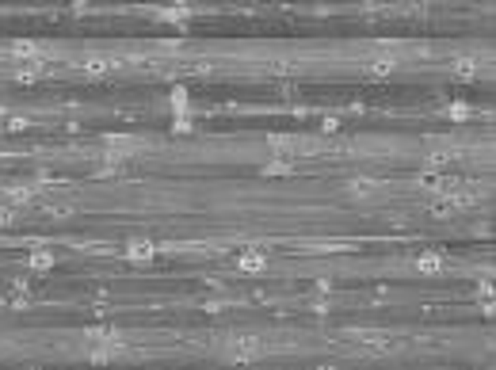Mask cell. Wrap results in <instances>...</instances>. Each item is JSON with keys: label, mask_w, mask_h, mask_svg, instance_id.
I'll list each match as a JSON object with an SVG mask.
<instances>
[{"label": "cell", "mask_w": 496, "mask_h": 370, "mask_svg": "<svg viewBox=\"0 0 496 370\" xmlns=\"http://www.w3.org/2000/svg\"><path fill=\"white\" fill-rule=\"evenodd\" d=\"M221 355H225L229 362H252L264 355V340L259 336H225V344H221Z\"/></svg>", "instance_id": "cell-1"}, {"label": "cell", "mask_w": 496, "mask_h": 370, "mask_svg": "<svg viewBox=\"0 0 496 370\" xmlns=\"http://www.w3.org/2000/svg\"><path fill=\"white\" fill-rule=\"evenodd\" d=\"M103 157H119V161H126V157H134L137 149H142V138H134V134H107L103 138Z\"/></svg>", "instance_id": "cell-2"}, {"label": "cell", "mask_w": 496, "mask_h": 370, "mask_svg": "<svg viewBox=\"0 0 496 370\" xmlns=\"http://www.w3.org/2000/svg\"><path fill=\"white\" fill-rule=\"evenodd\" d=\"M382 179H374V176H355V179H348V195L351 199H378L382 195Z\"/></svg>", "instance_id": "cell-3"}, {"label": "cell", "mask_w": 496, "mask_h": 370, "mask_svg": "<svg viewBox=\"0 0 496 370\" xmlns=\"http://www.w3.org/2000/svg\"><path fill=\"white\" fill-rule=\"evenodd\" d=\"M0 301H4L8 309H27V306H31V286L23 283V279H15V283H8V286H4Z\"/></svg>", "instance_id": "cell-4"}, {"label": "cell", "mask_w": 496, "mask_h": 370, "mask_svg": "<svg viewBox=\"0 0 496 370\" xmlns=\"http://www.w3.org/2000/svg\"><path fill=\"white\" fill-rule=\"evenodd\" d=\"M351 336H355L366 351H389V347H393V336L382 332V328H363V332H351Z\"/></svg>", "instance_id": "cell-5"}, {"label": "cell", "mask_w": 496, "mask_h": 370, "mask_svg": "<svg viewBox=\"0 0 496 370\" xmlns=\"http://www.w3.org/2000/svg\"><path fill=\"white\" fill-rule=\"evenodd\" d=\"M237 267L241 271H264L267 267V245H248L237 256Z\"/></svg>", "instance_id": "cell-6"}, {"label": "cell", "mask_w": 496, "mask_h": 370, "mask_svg": "<svg viewBox=\"0 0 496 370\" xmlns=\"http://www.w3.org/2000/svg\"><path fill=\"white\" fill-rule=\"evenodd\" d=\"M122 256H126V260H134V263H145V260H153V256H157V245H153V240H145V237H134V240H126V245H122Z\"/></svg>", "instance_id": "cell-7"}, {"label": "cell", "mask_w": 496, "mask_h": 370, "mask_svg": "<svg viewBox=\"0 0 496 370\" xmlns=\"http://www.w3.org/2000/svg\"><path fill=\"white\" fill-rule=\"evenodd\" d=\"M35 195H38L35 184H15V187H4V191H0V202H8V206H27Z\"/></svg>", "instance_id": "cell-8"}, {"label": "cell", "mask_w": 496, "mask_h": 370, "mask_svg": "<svg viewBox=\"0 0 496 370\" xmlns=\"http://www.w3.org/2000/svg\"><path fill=\"white\" fill-rule=\"evenodd\" d=\"M122 351H126V344H84V355H88L92 362H111V359H119Z\"/></svg>", "instance_id": "cell-9"}, {"label": "cell", "mask_w": 496, "mask_h": 370, "mask_svg": "<svg viewBox=\"0 0 496 370\" xmlns=\"http://www.w3.org/2000/svg\"><path fill=\"white\" fill-rule=\"evenodd\" d=\"M84 340L88 344H122V332L114 324H92V328H84Z\"/></svg>", "instance_id": "cell-10"}, {"label": "cell", "mask_w": 496, "mask_h": 370, "mask_svg": "<svg viewBox=\"0 0 496 370\" xmlns=\"http://www.w3.org/2000/svg\"><path fill=\"white\" fill-rule=\"evenodd\" d=\"M481 69H485V58H454V65H450L458 80H473Z\"/></svg>", "instance_id": "cell-11"}, {"label": "cell", "mask_w": 496, "mask_h": 370, "mask_svg": "<svg viewBox=\"0 0 496 370\" xmlns=\"http://www.w3.org/2000/svg\"><path fill=\"white\" fill-rule=\"evenodd\" d=\"M397 69V58L393 54H374L366 58V77H389Z\"/></svg>", "instance_id": "cell-12"}, {"label": "cell", "mask_w": 496, "mask_h": 370, "mask_svg": "<svg viewBox=\"0 0 496 370\" xmlns=\"http://www.w3.org/2000/svg\"><path fill=\"white\" fill-rule=\"evenodd\" d=\"M168 107H172V115H176V118H187V111H191V96H187V88H172V96H168Z\"/></svg>", "instance_id": "cell-13"}, {"label": "cell", "mask_w": 496, "mask_h": 370, "mask_svg": "<svg viewBox=\"0 0 496 370\" xmlns=\"http://www.w3.org/2000/svg\"><path fill=\"white\" fill-rule=\"evenodd\" d=\"M416 271H420V275H439V271H443V256L439 252H420L416 256Z\"/></svg>", "instance_id": "cell-14"}, {"label": "cell", "mask_w": 496, "mask_h": 370, "mask_svg": "<svg viewBox=\"0 0 496 370\" xmlns=\"http://www.w3.org/2000/svg\"><path fill=\"white\" fill-rule=\"evenodd\" d=\"M294 157H279V153H275L271 157V161H267L264 164V176H287V172H294Z\"/></svg>", "instance_id": "cell-15"}, {"label": "cell", "mask_w": 496, "mask_h": 370, "mask_svg": "<svg viewBox=\"0 0 496 370\" xmlns=\"http://www.w3.org/2000/svg\"><path fill=\"white\" fill-rule=\"evenodd\" d=\"M12 54L15 58H27V65L31 62H42V46H38V42H12Z\"/></svg>", "instance_id": "cell-16"}, {"label": "cell", "mask_w": 496, "mask_h": 370, "mask_svg": "<svg viewBox=\"0 0 496 370\" xmlns=\"http://www.w3.org/2000/svg\"><path fill=\"white\" fill-rule=\"evenodd\" d=\"M27 263H31V271H50V267H53V263H58V260H53V252H46V248H38V252H31V256H27Z\"/></svg>", "instance_id": "cell-17"}, {"label": "cell", "mask_w": 496, "mask_h": 370, "mask_svg": "<svg viewBox=\"0 0 496 370\" xmlns=\"http://www.w3.org/2000/svg\"><path fill=\"white\" fill-rule=\"evenodd\" d=\"M328 306H332V298H328V290H317L305 298V309H313V313H328Z\"/></svg>", "instance_id": "cell-18"}, {"label": "cell", "mask_w": 496, "mask_h": 370, "mask_svg": "<svg viewBox=\"0 0 496 370\" xmlns=\"http://www.w3.org/2000/svg\"><path fill=\"white\" fill-rule=\"evenodd\" d=\"M111 58H99V54H92V58H84V69H88V73H96V77H103V73L107 69H111Z\"/></svg>", "instance_id": "cell-19"}, {"label": "cell", "mask_w": 496, "mask_h": 370, "mask_svg": "<svg viewBox=\"0 0 496 370\" xmlns=\"http://www.w3.org/2000/svg\"><path fill=\"white\" fill-rule=\"evenodd\" d=\"M157 19H168V24H187V19H191V8H160Z\"/></svg>", "instance_id": "cell-20"}, {"label": "cell", "mask_w": 496, "mask_h": 370, "mask_svg": "<svg viewBox=\"0 0 496 370\" xmlns=\"http://www.w3.org/2000/svg\"><path fill=\"white\" fill-rule=\"evenodd\" d=\"M122 172V161L119 157H103V161H99V168H96V176H119Z\"/></svg>", "instance_id": "cell-21"}, {"label": "cell", "mask_w": 496, "mask_h": 370, "mask_svg": "<svg viewBox=\"0 0 496 370\" xmlns=\"http://www.w3.org/2000/svg\"><path fill=\"white\" fill-rule=\"evenodd\" d=\"M46 214H50V218H69V214H73V202H46Z\"/></svg>", "instance_id": "cell-22"}, {"label": "cell", "mask_w": 496, "mask_h": 370, "mask_svg": "<svg viewBox=\"0 0 496 370\" xmlns=\"http://www.w3.org/2000/svg\"><path fill=\"white\" fill-rule=\"evenodd\" d=\"M46 73V62H31V69H19V80L27 85V80H38Z\"/></svg>", "instance_id": "cell-23"}, {"label": "cell", "mask_w": 496, "mask_h": 370, "mask_svg": "<svg viewBox=\"0 0 496 370\" xmlns=\"http://www.w3.org/2000/svg\"><path fill=\"white\" fill-rule=\"evenodd\" d=\"M15 222H19V210L8 206V202H0V225L8 229V225H15Z\"/></svg>", "instance_id": "cell-24"}, {"label": "cell", "mask_w": 496, "mask_h": 370, "mask_svg": "<svg viewBox=\"0 0 496 370\" xmlns=\"http://www.w3.org/2000/svg\"><path fill=\"white\" fill-rule=\"evenodd\" d=\"M447 118L462 123V118H470V107H465V103H450V107H447Z\"/></svg>", "instance_id": "cell-25"}, {"label": "cell", "mask_w": 496, "mask_h": 370, "mask_svg": "<svg viewBox=\"0 0 496 370\" xmlns=\"http://www.w3.org/2000/svg\"><path fill=\"white\" fill-rule=\"evenodd\" d=\"M4 130H12V134L27 130V118H19V115H15V118H8V126H4Z\"/></svg>", "instance_id": "cell-26"}]
</instances>
